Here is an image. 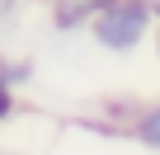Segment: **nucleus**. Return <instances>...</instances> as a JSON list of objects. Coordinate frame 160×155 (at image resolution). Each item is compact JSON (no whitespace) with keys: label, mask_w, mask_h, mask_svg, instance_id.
<instances>
[{"label":"nucleus","mask_w":160,"mask_h":155,"mask_svg":"<svg viewBox=\"0 0 160 155\" xmlns=\"http://www.w3.org/2000/svg\"><path fill=\"white\" fill-rule=\"evenodd\" d=\"M14 10H19V0H0V24H5V19H10Z\"/></svg>","instance_id":"423d86ee"},{"label":"nucleus","mask_w":160,"mask_h":155,"mask_svg":"<svg viewBox=\"0 0 160 155\" xmlns=\"http://www.w3.org/2000/svg\"><path fill=\"white\" fill-rule=\"evenodd\" d=\"M155 0H113V5L90 24V42L108 56H132L155 38Z\"/></svg>","instance_id":"f257e3e1"},{"label":"nucleus","mask_w":160,"mask_h":155,"mask_svg":"<svg viewBox=\"0 0 160 155\" xmlns=\"http://www.w3.org/2000/svg\"><path fill=\"white\" fill-rule=\"evenodd\" d=\"M33 61L28 56H19V52H0V80H5L10 90H28L33 85Z\"/></svg>","instance_id":"20e7f679"},{"label":"nucleus","mask_w":160,"mask_h":155,"mask_svg":"<svg viewBox=\"0 0 160 155\" xmlns=\"http://www.w3.org/2000/svg\"><path fill=\"white\" fill-rule=\"evenodd\" d=\"M122 136H132L141 150L160 155V94H155V99H137V108H132Z\"/></svg>","instance_id":"7ed1b4c3"},{"label":"nucleus","mask_w":160,"mask_h":155,"mask_svg":"<svg viewBox=\"0 0 160 155\" xmlns=\"http://www.w3.org/2000/svg\"><path fill=\"white\" fill-rule=\"evenodd\" d=\"M113 5V0H42V14H47V28L61 33V38H75V33H90V24Z\"/></svg>","instance_id":"f03ea898"},{"label":"nucleus","mask_w":160,"mask_h":155,"mask_svg":"<svg viewBox=\"0 0 160 155\" xmlns=\"http://www.w3.org/2000/svg\"><path fill=\"white\" fill-rule=\"evenodd\" d=\"M155 14H160V0H155Z\"/></svg>","instance_id":"1a4fd4ad"},{"label":"nucleus","mask_w":160,"mask_h":155,"mask_svg":"<svg viewBox=\"0 0 160 155\" xmlns=\"http://www.w3.org/2000/svg\"><path fill=\"white\" fill-rule=\"evenodd\" d=\"M0 155H28V150H14V146H0Z\"/></svg>","instance_id":"6e6552de"},{"label":"nucleus","mask_w":160,"mask_h":155,"mask_svg":"<svg viewBox=\"0 0 160 155\" xmlns=\"http://www.w3.org/2000/svg\"><path fill=\"white\" fill-rule=\"evenodd\" d=\"M151 42H155V66H160V24H155V38Z\"/></svg>","instance_id":"0eeeda50"},{"label":"nucleus","mask_w":160,"mask_h":155,"mask_svg":"<svg viewBox=\"0 0 160 155\" xmlns=\"http://www.w3.org/2000/svg\"><path fill=\"white\" fill-rule=\"evenodd\" d=\"M19 108H24V104H19V90H10L5 80H0V127H10V122L19 118Z\"/></svg>","instance_id":"39448f33"}]
</instances>
